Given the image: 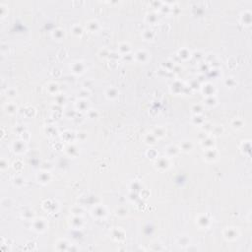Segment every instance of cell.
Here are the masks:
<instances>
[{"mask_svg": "<svg viewBox=\"0 0 252 252\" xmlns=\"http://www.w3.org/2000/svg\"><path fill=\"white\" fill-rule=\"evenodd\" d=\"M5 111L7 113H9V114H13V113L17 111V107H16L14 104H7L5 105Z\"/></svg>", "mask_w": 252, "mask_h": 252, "instance_id": "obj_20", "label": "cell"}, {"mask_svg": "<svg viewBox=\"0 0 252 252\" xmlns=\"http://www.w3.org/2000/svg\"><path fill=\"white\" fill-rule=\"evenodd\" d=\"M76 107L80 109L81 111H88V101L85 100H81L80 101L78 100L76 104Z\"/></svg>", "mask_w": 252, "mask_h": 252, "instance_id": "obj_19", "label": "cell"}, {"mask_svg": "<svg viewBox=\"0 0 252 252\" xmlns=\"http://www.w3.org/2000/svg\"><path fill=\"white\" fill-rule=\"evenodd\" d=\"M32 227L36 233H44L47 229V223L43 219H36L32 222Z\"/></svg>", "mask_w": 252, "mask_h": 252, "instance_id": "obj_1", "label": "cell"}, {"mask_svg": "<svg viewBox=\"0 0 252 252\" xmlns=\"http://www.w3.org/2000/svg\"><path fill=\"white\" fill-rule=\"evenodd\" d=\"M135 56H136V59L138 60V61L145 62L146 60H147V58H148V53L146 51H144V50H139L135 54Z\"/></svg>", "mask_w": 252, "mask_h": 252, "instance_id": "obj_16", "label": "cell"}, {"mask_svg": "<svg viewBox=\"0 0 252 252\" xmlns=\"http://www.w3.org/2000/svg\"><path fill=\"white\" fill-rule=\"evenodd\" d=\"M64 32V31L60 30V29H58V30H54L53 32H52V36H53L54 39L60 40V39H62L63 36H64V32Z\"/></svg>", "mask_w": 252, "mask_h": 252, "instance_id": "obj_23", "label": "cell"}, {"mask_svg": "<svg viewBox=\"0 0 252 252\" xmlns=\"http://www.w3.org/2000/svg\"><path fill=\"white\" fill-rule=\"evenodd\" d=\"M38 179H39V182H40V183L46 184L50 180V174H49V172H42L39 173Z\"/></svg>", "mask_w": 252, "mask_h": 252, "instance_id": "obj_10", "label": "cell"}, {"mask_svg": "<svg viewBox=\"0 0 252 252\" xmlns=\"http://www.w3.org/2000/svg\"><path fill=\"white\" fill-rule=\"evenodd\" d=\"M0 168H1V170H5L8 168V162L5 160V158H2L1 162H0Z\"/></svg>", "mask_w": 252, "mask_h": 252, "instance_id": "obj_27", "label": "cell"}, {"mask_svg": "<svg viewBox=\"0 0 252 252\" xmlns=\"http://www.w3.org/2000/svg\"><path fill=\"white\" fill-rule=\"evenodd\" d=\"M203 92L207 97H211L214 96V92H215V88L212 84H206L204 87H203Z\"/></svg>", "mask_w": 252, "mask_h": 252, "instance_id": "obj_12", "label": "cell"}, {"mask_svg": "<svg viewBox=\"0 0 252 252\" xmlns=\"http://www.w3.org/2000/svg\"><path fill=\"white\" fill-rule=\"evenodd\" d=\"M83 225V220L81 219L79 216H76L74 219H73L72 221V226L76 227V229H78V227H81V226Z\"/></svg>", "mask_w": 252, "mask_h": 252, "instance_id": "obj_21", "label": "cell"}, {"mask_svg": "<svg viewBox=\"0 0 252 252\" xmlns=\"http://www.w3.org/2000/svg\"><path fill=\"white\" fill-rule=\"evenodd\" d=\"M119 50L122 52V53H128V52L130 51V46L128 43H121L120 46H119Z\"/></svg>", "mask_w": 252, "mask_h": 252, "instance_id": "obj_24", "label": "cell"}, {"mask_svg": "<svg viewBox=\"0 0 252 252\" xmlns=\"http://www.w3.org/2000/svg\"><path fill=\"white\" fill-rule=\"evenodd\" d=\"M25 141L22 140H18L15 141L13 145H12V148H13V151L16 154H23L26 151V144L24 143Z\"/></svg>", "mask_w": 252, "mask_h": 252, "instance_id": "obj_5", "label": "cell"}, {"mask_svg": "<svg viewBox=\"0 0 252 252\" xmlns=\"http://www.w3.org/2000/svg\"><path fill=\"white\" fill-rule=\"evenodd\" d=\"M47 89H48V92L51 93V94H56L58 91V85L55 83H51L48 85Z\"/></svg>", "mask_w": 252, "mask_h": 252, "instance_id": "obj_25", "label": "cell"}, {"mask_svg": "<svg viewBox=\"0 0 252 252\" xmlns=\"http://www.w3.org/2000/svg\"><path fill=\"white\" fill-rule=\"evenodd\" d=\"M200 107H201V105H199V104H198V105H194V107H193L192 111H193V112H194L196 115H198L199 113L202 112V109H200Z\"/></svg>", "mask_w": 252, "mask_h": 252, "instance_id": "obj_28", "label": "cell"}, {"mask_svg": "<svg viewBox=\"0 0 252 252\" xmlns=\"http://www.w3.org/2000/svg\"><path fill=\"white\" fill-rule=\"evenodd\" d=\"M204 157L207 161L209 162H213V161H216L218 158V153L216 150H214L213 148L212 149H207L206 152L204 154Z\"/></svg>", "mask_w": 252, "mask_h": 252, "instance_id": "obj_7", "label": "cell"}, {"mask_svg": "<svg viewBox=\"0 0 252 252\" xmlns=\"http://www.w3.org/2000/svg\"><path fill=\"white\" fill-rule=\"evenodd\" d=\"M193 148L192 141H183L180 145V149L183 150L184 152H189Z\"/></svg>", "mask_w": 252, "mask_h": 252, "instance_id": "obj_18", "label": "cell"}, {"mask_svg": "<svg viewBox=\"0 0 252 252\" xmlns=\"http://www.w3.org/2000/svg\"><path fill=\"white\" fill-rule=\"evenodd\" d=\"M238 230L234 227H226V229L223 230V237L226 239V240H235L237 238H238Z\"/></svg>", "mask_w": 252, "mask_h": 252, "instance_id": "obj_2", "label": "cell"}, {"mask_svg": "<svg viewBox=\"0 0 252 252\" xmlns=\"http://www.w3.org/2000/svg\"><path fill=\"white\" fill-rule=\"evenodd\" d=\"M197 223H198L199 226H201V227H208L209 225H210V220L206 216H201L200 218L198 219Z\"/></svg>", "mask_w": 252, "mask_h": 252, "instance_id": "obj_14", "label": "cell"}, {"mask_svg": "<svg viewBox=\"0 0 252 252\" xmlns=\"http://www.w3.org/2000/svg\"><path fill=\"white\" fill-rule=\"evenodd\" d=\"M70 249V243L65 239H60L56 242V250L58 251H66Z\"/></svg>", "mask_w": 252, "mask_h": 252, "instance_id": "obj_9", "label": "cell"}, {"mask_svg": "<svg viewBox=\"0 0 252 252\" xmlns=\"http://www.w3.org/2000/svg\"><path fill=\"white\" fill-rule=\"evenodd\" d=\"M111 235H112L111 237L116 241H121L125 238V233H124V230H122L121 229L113 230L111 233Z\"/></svg>", "mask_w": 252, "mask_h": 252, "instance_id": "obj_8", "label": "cell"}, {"mask_svg": "<svg viewBox=\"0 0 252 252\" xmlns=\"http://www.w3.org/2000/svg\"><path fill=\"white\" fill-rule=\"evenodd\" d=\"M152 133L154 134V135H155L156 138H158H158L165 137L166 131H165V129L164 127H161V126H158V127H157V128L154 129V131H153Z\"/></svg>", "mask_w": 252, "mask_h": 252, "instance_id": "obj_13", "label": "cell"}, {"mask_svg": "<svg viewBox=\"0 0 252 252\" xmlns=\"http://www.w3.org/2000/svg\"><path fill=\"white\" fill-rule=\"evenodd\" d=\"M71 69H72V72L73 73L80 75V74H82V73H84L85 65L83 64V62H81V61H76V62H73L72 63Z\"/></svg>", "mask_w": 252, "mask_h": 252, "instance_id": "obj_6", "label": "cell"}, {"mask_svg": "<svg viewBox=\"0 0 252 252\" xmlns=\"http://www.w3.org/2000/svg\"><path fill=\"white\" fill-rule=\"evenodd\" d=\"M202 145L206 149H212L214 146V139H212L210 137H206L202 140Z\"/></svg>", "mask_w": 252, "mask_h": 252, "instance_id": "obj_15", "label": "cell"}, {"mask_svg": "<svg viewBox=\"0 0 252 252\" xmlns=\"http://www.w3.org/2000/svg\"><path fill=\"white\" fill-rule=\"evenodd\" d=\"M92 215H93L94 217H96L97 219L104 218V217L107 215V209H105V207L103 206V205L96 206V207H94V208H93V210H92Z\"/></svg>", "mask_w": 252, "mask_h": 252, "instance_id": "obj_3", "label": "cell"}, {"mask_svg": "<svg viewBox=\"0 0 252 252\" xmlns=\"http://www.w3.org/2000/svg\"><path fill=\"white\" fill-rule=\"evenodd\" d=\"M169 165H170V164H169V158H165V157L157 158V161H156V166H157V169H161V170L168 169L169 168Z\"/></svg>", "mask_w": 252, "mask_h": 252, "instance_id": "obj_4", "label": "cell"}, {"mask_svg": "<svg viewBox=\"0 0 252 252\" xmlns=\"http://www.w3.org/2000/svg\"><path fill=\"white\" fill-rule=\"evenodd\" d=\"M105 96H107L108 100H115L119 96V92L115 88H109L105 92Z\"/></svg>", "mask_w": 252, "mask_h": 252, "instance_id": "obj_11", "label": "cell"}, {"mask_svg": "<svg viewBox=\"0 0 252 252\" xmlns=\"http://www.w3.org/2000/svg\"><path fill=\"white\" fill-rule=\"evenodd\" d=\"M156 139L157 138L155 137V135H154L153 133H150V134H148L147 136H146V139H145V142L146 143H147L148 145H154L156 143Z\"/></svg>", "mask_w": 252, "mask_h": 252, "instance_id": "obj_22", "label": "cell"}, {"mask_svg": "<svg viewBox=\"0 0 252 252\" xmlns=\"http://www.w3.org/2000/svg\"><path fill=\"white\" fill-rule=\"evenodd\" d=\"M179 152V148L177 147V146H169V147L166 148V154L169 156V157H172V156H175Z\"/></svg>", "mask_w": 252, "mask_h": 252, "instance_id": "obj_17", "label": "cell"}, {"mask_svg": "<svg viewBox=\"0 0 252 252\" xmlns=\"http://www.w3.org/2000/svg\"><path fill=\"white\" fill-rule=\"evenodd\" d=\"M216 103H217L216 97H215L214 96H211V97H207L206 104H208V105H215V104H216Z\"/></svg>", "mask_w": 252, "mask_h": 252, "instance_id": "obj_26", "label": "cell"}]
</instances>
